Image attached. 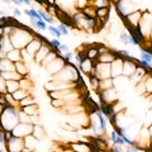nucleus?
Masks as SVG:
<instances>
[{
  "label": "nucleus",
  "instance_id": "16",
  "mask_svg": "<svg viewBox=\"0 0 152 152\" xmlns=\"http://www.w3.org/2000/svg\"><path fill=\"white\" fill-rule=\"evenodd\" d=\"M20 110H22L23 113H25L27 115H29V117H34V115H37V114H38V107H37V104H33V105H29V107L22 108Z\"/></svg>",
  "mask_w": 152,
  "mask_h": 152
},
{
  "label": "nucleus",
  "instance_id": "32",
  "mask_svg": "<svg viewBox=\"0 0 152 152\" xmlns=\"http://www.w3.org/2000/svg\"><path fill=\"white\" fill-rule=\"evenodd\" d=\"M110 152H123L121 146H114V147L110 148Z\"/></svg>",
  "mask_w": 152,
  "mask_h": 152
},
{
  "label": "nucleus",
  "instance_id": "12",
  "mask_svg": "<svg viewBox=\"0 0 152 152\" xmlns=\"http://www.w3.org/2000/svg\"><path fill=\"white\" fill-rule=\"evenodd\" d=\"M100 113L104 115V118H110L114 114V108L112 104H107V103H101L100 105Z\"/></svg>",
  "mask_w": 152,
  "mask_h": 152
},
{
  "label": "nucleus",
  "instance_id": "28",
  "mask_svg": "<svg viewBox=\"0 0 152 152\" xmlns=\"http://www.w3.org/2000/svg\"><path fill=\"white\" fill-rule=\"evenodd\" d=\"M121 41H122V43L125 46H128V45H131V42H129V36H128L127 33H122L121 34Z\"/></svg>",
  "mask_w": 152,
  "mask_h": 152
},
{
  "label": "nucleus",
  "instance_id": "6",
  "mask_svg": "<svg viewBox=\"0 0 152 152\" xmlns=\"http://www.w3.org/2000/svg\"><path fill=\"white\" fill-rule=\"evenodd\" d=\"M41 47H42V42H41V41L38 39V38L34 37L33 39H32L27 46H25L24 51L29 55V57H32V58H33V57H34V55L37 53V52H38V49H39Z\"/></svg>",
  "mask_w": 152,
  "mask_h": 152
},
{
  "label": "nucleus",
  "instance_id": "11",
  "mask_svg": "<svg viewBox=\"0 0 152 152\" xmlns=\"http://www.w3.org/2000/svg\"><path fill=\"white\" fill-rule=\"evenodd\" d=\"M7 60H9L10 62L15 63L22 61V56H20V49H10L9 52L7 53Z\"/></svg>",
  "mask_w": 152,
  "mask_h": 152
},
{
  "label": "nucleus",
  "instance_id": "29",
  "mask_svg": "<svg viewBox=\"0 0 152 152\" xmlns=\"http://www.w3.org/2000/svg\"><path fill=\"white\" fill-rule=\"evenodd\" d=\"M49 45H51V48L58 49V47H60V45H61V42L57 39V38H53L52 41H49Z\"/></svg>",
  "mask_w": 152,
  "mask_h": 152
},
{
  "label": "nucleus",
  "instance_id": "15",
  "mask_svg": "<svg viewBox=\"0 0 152 152\" xmlns=\"http://www.w3.org/2000/svg\"><path fill=\"white\" fill-rule=\"evenodd\" d=\"M108 14H109V7L98 8V9H95V18H98V19L107 20L108 19Z\"/></svg>",
  "mask_w": 152,
  "mask_h": 152
},
{
  "label": "nucleus",
  "instance_id": "21",
  "mask_svg": "<svg viewBox=\"0 0 152 152\" xmlns=\"http://www.w3.org/2000/svg\"><path fill=\"white\" fill-rule=\"evenodd\" d=\"M98 57H99V55H98V51H96L95 47H90V48L86 51V56H85V58H87V60H90V61H96V58H98Z\"/></svg>",
  "mask_w": 152,
  "mask_h": 152
},
{
  "label": "nucleus",
  "instance_id": "13",
  "mask_svg": "<svg viewBox=\"0 0 152 152\" xmlns=\"http://www.w3.org/2000/svg\"><path fill=\"white\" fill-rule=\"evenodd\" d=\"M139 51H141V53H139V58H141V60L139 61H143V62H147V63H150V65H152V55H151L150 48L141 47Z\"/></svg>",
  "mask_w": 152,
  "mask_h": 152
},
{
  "label": "nucleus",
  "instance_id": "38",
  "mask_svg": "<svg viewBox=\"0 0 152 152\" xmlns=\"http://www.w3.org/2000/svg\"><path fill=\"white\" fill-rule=\"evenodd\" d=\"M0 152H4V151H3V148H0Z\"/></svg>",
  "mask_w": 152,
  "mask_h": 152
},
{
  "label": "nucleus",
  "instance_id": "17",
  "mask_svg": "<svg viewBox=\"0 0 152 152\" xmlns=\"http://www.w3.org/2000/svg\"><path fill=\"white\" fill-rule=\"evenodd\" d=\"M27 95H29V94H28V91H27V90H23V89L17 90L15 93H13V94H11L13 99L17 101V103H19L20 100H23V99H24Z\"/></svg>",
  "mask_w": 152,
  "mask_h": 152
},
{
  "label": "nucleus",
  "instance_id": "36",
  "mask_svg": "<svg viewBox=\"0 0 152 152\" xmlns=\"http://www.w3.org/2000/svg\"><path fill=\"white\" fill-rule=\"evenodd\" d=\"M22 4H24V5H29V4H31V1H29V0H22Z\"/></svg>",
  "mask_w": 152,
  "mask_h": 152
},
{
  "label": "nucleus",
  "instance_id": "33",
  "mask_svg": "<svg viewBox=\"0 0 152 152\" xmlns=\"http://www.w3.org/2000/svg\"><path fill=\"white\" fill-rule=\"evenodd\" d=\"M3 143H5V139H4V133L0 131V145H3Z\"/></svg>",
  "mask_w": 152,
  "mask_h": 152
},
{
  "label": "nucleus",
  "instance_id": "14",
  "mask_svg": "<svg viewBox=\"0 0 152 152\" xmlns=\"http://www.w3.org/2000/svg\"><path fill=\"white\" fill-rule=\"evenodd\" d=\"M19 89H20L19 81H5V90H7L8 94H13Z\"/></svg>",
  "mask_w": 152,
  "mask_h": 152
},
{
  "label": "nucleus",
  "instance_id": "24",
  "mask_svg": "<svg viewBox=\"0 0 152 152\" xmlns=\"http://www.w3.org/2000/svg\"><path fill=\"white\" fill-rule=\"evenodd\" d=\"M38 14H39L41 19H42L45 23H53V22H55V19L52 18L51 15H49L47 11H45V10H38Z\"/></svg>",
  "mask_w": 152,
  "mask_h": 152
},
{
  "label": "nucleus",
  "instance_id": "30",
  "mask_svg": "<svg viewBox=\"0 0 152 152\" xmlns=\"http://www.w3.org/2000/svg\"><path fill=\"white\" fill-rule=\"evenodd\" d=\"M74 58L79 65H81V63L84 62V60H85V56H83V53H76V55H74Z\"/></svg>",
  "mask_w": 152,
  "mask_h": 152
},
{
  "label": "nucleus",
  "instance_id": "22",
  "mask_svg": "<svg viewBox=\"0 0 152 152\" xmlns=\"http://www.w3.org/2000/svg\"><path fill=\"white\" fill-rule=\"evenodd\" d=\"M95 114H96V117H98L99 124H100V131H101V132H105V131H107V122H105L104 115L100 113V110H96Z\"/></svg>",
  "mask_w": 152,
  "mask_h": 152
},
{
  "label": "nucleus",
  "instance_id": "19",
  "mask_svg": "<svg viewBox=\"0 0 152 152\" xmlns=\"http://www.w3.org/2000/svg\"><path fill=\"white\" fill-rule=\"evenodd\" d=\"M113 61H114V57L110 55V52L101 55V56H99L96 58V62H99V63H112Z\"/></svg>",
  "mask_w": 152,
  "mask_h": 152
},
{
  "label": "nucleus",
  "instance_id": "26",
  "mask_svg": "<svg viewBox=\"0 0 152 152\" xmlns=\"http://www.w3.org/2000/svg\"><path fill=\"white\" fill-rule=\"evenodd\" d=\"M34 25H36V27L39 29V31H46V29H47V27H48V25L46 24L43 20H36V22H34Z\"/></svg>",
  "mask_w": 152,
  "mask_h": 152
},
{
  "label": "nucleus",
  "instance_id": "23",
  "mask_svg": "<svg viewBox=\"0 0 152 152\" xmlns=\"http://www.w3.org/2000/svg\"><path fill=\"white\" fill-rule=\"evenodd\" d=\"M110 139H112V142L114 143L115 146H123L124 145V142H123V139L121 138V137L117 134L115 131H112V133H110Z\"/></svg>",
  "mask_w": 152,
  "mask_h": 152
},
{
  "label": "nucleus",
  "instance_id": "25",
  "mask_svg": "<svg viewBox=\"0 0 152 152\" xmlns=\"http://www.w3.org/2000/svg\"><path fill=\"white\" fill-rule=\"evenodd\" d=\"M47 29L52 33V36H55V38H57V39H58V38L61 37V33H60V31L57 29V27H55V25H48Z\"/></svg>",
  "mask_w": 152,
  "mask_h": 152
},
{
  "label": "nucleus",
  "instance_id": "34",
  "mask_svg": "<svg viewBox=\"0 0 152 152\" xmlns=\"http://www.w3.org/2000/svg\"><path fill=\"white\" fill-rule=\"evenodd\" d=\"M14 15H15V17H20V10L17 9V8L14 9Z\"/></svg>",
  "mask_w": 152,
  "mask_h": 152
},
{
  "label": "nucleus",
  "instance_id": "5",
  "mask_svg": "<svg viewBox=\"0 0 152 152\" xmlns=\"http://www.w3.org/2000/svg\"><path fill=\"white\" fill-rule=\"evenodd\" d=\"M123 72V58H114L110 63V76L112 79H118L122 76Z\"/></svg>",
  "mask_w": 152,
  "mask_h": 152
},
{
  "label": "nucleus",
  "instance_id": "2",
  "mask_svg": "<svg viewBox=\"0 0 152 152\" xmlns=\"http://www.w3.org/2000/svg\"><path fill=\"white\" fill-rule=\"evenodd\" d=\"M33 124H25V123H18L15 127L11 129V133H13V137H17V138H22L24 139L25 137L32 136L33 134Z\"/></svg>",
  "mask_w": 152,
  "mask_h": 152
},
{
  "label": "nucleus",
  "instance_id": "10",
  "mask_svg": "<svg viewBox=\"0 0 152 152\" xmlns=\"http://www.w3.org/2000/svg\"><path fill=\"white\" fill-rule=\"evenodd\" d=\"M14 70L18 75H20L22 77H27V74H28V69L25 66V62L23 61H19V62H15L14 63Z\"/></svg>",
  "mask_w": 152,
  "mask_h": 152
},
{
  "label": "nucleus",
  "instance_id": "9",
  "mask_svg": "<svg viewBox=\"0 0 152 152\" xmlns=\"http://www.w3.org/2000/svg\"><path fill=\"white\" fill-rule=\"evenodd\" d=\"M10 71H15V70H14V63L10 62V61L7 60V58L0 60V74L10 72Z\"/></svg>",
  "mask_w": 152,
  "mask_h": 152
},
{
  "label": "nucleus",
  "instance_id": "1",
  "mask_svg": "<svg viewBox=\"0 0 152 152\" xmlns=\"http://www.w3.org/2000/svg\"><path fill=\"white\" fill-rule=\"evenodd\" d=\"M19 110L17 108H9V109H3L0 114V127L3 132L11 131L17 124L19 123Z\"/></svg>",
  "mask_w": 152,
  "mask_h": 152
},
{
  "label": "nucleus",
  "instance_id": "20",
  "mask_svg": "<svg viewBox=\"0 0 152 152\" xmlns=\"http://www.w3.org/2000/svg\"><path fill=\"white\" fill-rule=\"evenodd\" d=\"M87 76H89V80H90V84H91L93 89H94L95 91H99V87H100V80H99L94 74H90Z\"/></svg>",
  "mask_w": 152,
  "mask_h": 152
},
{
  "label": "nucleus",
  "instance_id": "27",
  "mask_svg": "<svg viewBox=\"0 0 152 152\" xmlns=\"http://www.w3.org/2000/svg\"><path fill=\"white\" fill-rule=\"evenodd\" d=\"M57 29L60 31L61 36H67V34H69V29H67V27H65L63 24H58L57 25Z\"/></svg>",
  "mask_w": 152,
  "mask_h": 152
},
{
  "label": "nucleus",
  "instance_id": "37",
  "mask_svg": "<svg viewBox=\"0 0 152 152\" xmlns=\"http://www.w3.org/2000/svg\"><path fill=\"white\" fill-rule=\"evenodd\" d=\"M0 60H3V56H1V51H0Z\"/></svg>",
  "mask_w": 152,
  "mask_h": 152
},
{
  "label": "nucleus",
  "instance_id": "31",
  "mask_svg": "<svg viewBox=\"0 0 152 152\" xmlns=\"http://www.w3.org/2000/svg\"><path fill=\"white\" fill-rule=\"evenodd\" d=\"M58 51H60V52H63V53H66V52L70 51V48H69V46H67V45H65V43H61L60 47H58Z\"/></svg>",
  "mask_w": 152,
  "mask_h": 152
},
{
  "label": "nucleus",
  "instance_id": "35",
  "mask_svg": "<svg viewBox=\"0 0 152 152\" xmlns=\"http://www.w3.org/2000/svg\"><path fill=\"white\" fill-rule=\"evenodd\" d=\"M11 3L14 5H19V4H22V0H11Z\"/></svg>",
  "mask_w": 152,
  "mask_h": 152
},
{
  "label": "nucleus",
  "instance_id": "7",
  "mask_svg": "<svg viewBox=\"0 0 152 152\" xmlns=\"http://www.w3.org/2000/svg\"><path fill=\"white\" fill-rule=\"evenodd\" d=\"M49 52H51V48H49L48 46H46V45H43V43H42V47H41L39 49H38V52H37L36 55H34L33 60L41 65V62H42V61L45 60V57L47 56V55L49 53Z\"/></svg>",
  "mask_w": 152,
  "mask_h": 152
},
{
  "label": "nucleus",
  "instance_id": "18",
  "mask_svg": "<svg viewBox=\"0 0 152 152\" xmlns=\"http://www.w3.org/2000/svg\"><path fill=\"white\" fill-rule=\"evenodd\" d=\"M18 104H19V108L22 109V108H25V107H29V105L36 104V100H34V98L32 95H27L23 100H20Z\"/></svg>",
  "mask_w": 152,
  "mask_h": 152
},
{
  "label": "nucleus",
  "instance_id": "8",
  "mask_svg": "<svg viewBox=\"0 0 152 152\" xmlns=\"http://www.w3.org/2000/svg\"><path fill=\"white\" fill-rule=\"evenodd\" d=\"M70 148L74 152H91L89 147V143L86 142H77V143H70Z\"/></svg>",
  "mask_w": 152,
  "mask_h": 152
},
{
  "label": "nucleus",
  "instance_id": "4",
  "mask_svg": "<svg viewBox=\"0 0 152 152\" xmlns=\"http://www.w3.org/2000/svg\"><path fill=\"white\" fill-rule=\"evenodd\" d=\"M5 143H7L8 152H22L24 150V139H22V138L13 137V138Z\"/></svg>",
  "mask_w": 152,
  "mask_h": 152
},
{
  "label": "nucleus",
  "instance_id": "3",
  "mask_svg": "<svg viewBox=\"0 0 152 152\" xmlns=\"http://www.w3.org/2000/svg\"><path fill=\"white\" fill-rule=\"evenodd\" d=\"M95 76L99 80H105L110 79V63H99L96 62L95 66Z\"/></svg>",
  "mask_w": 152,
  "mask_h": 152
}]
</instances>
